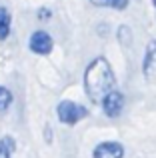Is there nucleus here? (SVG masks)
<instances>
[{
	"label": "nucleus",
	"mask_w": 156,
	"mask_h": 158,
	"mask_svg": "<svg viewBox=\"0 0 156 158\" xmlns=\"http://www.w3.org/2000/svg\"><path fill=\"white\" fill-rule=\"evenodd\" d=\"M152 4H154V8H156V0H152Z\"/></svg>",
	"instance_id": "nucleus-14"
},
{
	"label": "nucleus",
	"mask_w": 156,
	"mask_h": 158,
	"mask_svg": "<svg viewBox=\"0 0 156 158\" xmlns=\"http://www.w3.org/2000/svg\"><path fill=\"white\" fill-rule=\"evenodd\" d=\"M84 90L92 102H102L104 96L114 90V72L106 58H94L84 72Z\"/></svg>",
	"instance_id": "nucleus-1"
},
{
	"label": "nucleus",
	"mask_w": 156,
	"mask_h": 158,
	"mask_svg": "<svg viewBox=\"0 0 156 158\" xmlns=\"http://www.w3.org/2000/svg\"><path fill=\"white\" fill-rule=\"evenodd\" d=\"M10 12L4 6H0V40H6L10 34Z\"/></svg>",
	"instance_id": "nucleus-7"
},
{
	"label": "nucleus",
	"mask_w": 156,
	"mask_h": 158,
	"mask_svg": "<svg viewBox=\"0 0 156 158\" xmlns=\"http://www.w3.org/2000/svg\"><path fill=\"white\" fill-rule=\"evenodd\" d=\"M10 150H12V142H10V138L0 140V158H10Z\"/></svg>",
	"instance_id": "nucleus-10"
},
{
	"label": "nucleus",
	"mask_w": 156,
	"mask_h": 158,
	"mask_svg": "<svg viewBox=\"0 0 156 158\" xmlns=\"http://www.w3.org/2000/svg\"><path fill=\"white\" fill-rule=\"evenodd\" d=\"M56 112H58V120L62 124H68V126L80 122L82 118L88 116V110H86L84 106L76 104V102H72V100H62L58 104V108H56Z\"/></svg>",
	"instance_id": "nucleus-2"
},
{
	"label": "nucleus",
	"mask_w": 156,
	"mask_h": 158,
	"mask_svg": "<svg viewBox=\"0 0 156 158\" xmlns=\"http://www.w3.org/2000/svg\"><path fill=\"white\" fill-rule=\"evenodd\" d=\"M94 6H106V8H126L128 6V0H90Z\"/></svg>",
	"instance_id": "nucleus-8"
},
{
	"label": "nucleus",
	"mask_w": 156,
	"mask_h": 158,
	"mask_svg": "<svg viewBox=\"0 0 156 158\" xmlns=\"http://www.w3.org/2000/svg\"><path fill=\"white\" fill-rule=\"evenodd\" d=\"M30 50L36 54H50L52 52V38L48 36V32L38 30L30 36Z\"/></svg>",
	"instance_id": "nucleus-6"
},
{
	"label": "nucleus",
	"mask_w": 156,
	"mask_h": 158,
	"mask_svg": "<svg viewBox=\"0 0 156 158\" xmlns=\"http://www.w3.org/2000/svg\"><path fill=\"white\" fill-rule=\"evenodd\" d=\"M92 158H124V146L120 142H102L94 148Z\"/></svg>",
	"instance_id": "nucleus-5"
},
{
	"label": "nucleus",
	"mask_w": 156,
	"mask_h": 158,
	"mask_svg": "<svg viewBox=\"0 0 156 158\" xmlns=\"http://www.w3.org/2000/svg\"><path fill=\"white\" fill-rule=\"evenodd\" d=\"M122 106H124V96L118 90H110L108 94L102 100V108H104V114L110 116V118H116L122 112Z\"/></svg>",
	"instance_id": "nucleus-3"
},
{
	"label": "nucleus",
	"mask_w": 156,
	"mask_h": 158,
	"mask_svg": "<svg viewBox=\"0 0 156 158\" xmlns=\"http://www.w3.org/2000/svg\"><path fill=\"white\" fill-rule=\"evenodd\" d=\"M44 136H46V140H48V142H50V136H52L50 128H46V130H44Z\"/></svg>",
	"instance_id": "nucleus-13"
},
{
	"label": "nucleus",
	"mask_w": 156,
	"mask_h": 158,
	"mask_svg": "<svg viewBox=\"0 0 156 158\" xmlns=\"http://www.w3.org/2000/svg\"><path fill=\"white\" fill-rule=\"evenodd\" d=\"M12 102V92L4 86H0V112H6Z\"/></svg>",
	"instance_id": "nucleus-9"
},
{
	"label": "nucleus",
	"mask_w": 156,
	"mask_h": 158,
	"mask_svg": "<svg viewBox=\"0 0 156 158\" xmlns=\"http://www.w3.org/2000/svg\"><path fill=\"white\" fill-rule=\"evenodd\" d=\"M38 18H40V20H46V18H50V10H46V8H40V14H38Z\"/></svg>",
	"instance_id": "nucleus-12"
},
{
	"label": "nucleus",
	"mask_w": 156,
	"mask_h": 158,
	"mask_svg": "<svg viewBox=\"0 0 156 158\" xmlns=\"http://www.w3.org/2000/svg\"><path fill=\"white\" fill-rule=\"evenodd\" d=\"M142 74L146 76L148 82H156V40H152L146 48L144 62H142Z\"/></svg>",
	"instance_id": "nucleus-4"
},
{
	"label": "nucleus",
	"mask_w": 156,
	"mask_h": 158,
	"mask_svg": "<svg viewBox=\"0 0 156 158\" xmlns=\"http://www.w3.org/2000/svg\"><path fill=\"white\" fill-rule=\"evenodd\" d=\"M120 40L124 46H130V28H126V26L120 28Z\"/></svg>",
	"instance_id": "nucleus-11"
}]
</instances>
